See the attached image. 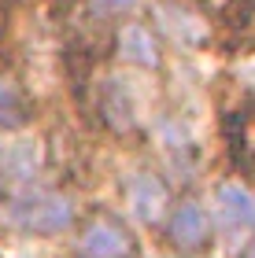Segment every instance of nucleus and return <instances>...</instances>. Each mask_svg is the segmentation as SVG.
Masks as SVG:
<instances>
[{"instance_id":"f257e3e1","label":"nucleus","mask_w":255,"mask_h":258,"mask_svg":"<svg viewBox=\"0 0 255 258\" xmlns=\"http://www.w3.org/2000/svg\"><path fill=\"white\" fill-rule=\"evenodd\" d=\"M11 218L26 232H60L71 225L74 207L67 196H30L11 207Z\"/></svg>"},{"instance_id":"f03ea898","label":"nucleus","mask_w":255,"mask_h":258,"mask_svg":"<svg viewBox=\"0 0 255 258\" xmlns=\"http://www.w3.org/2000/svg\"><path fill=\"white\" fill-rule=\"evenodd\" d=\"M82 258H126L133 251L130 236L115 225V221H89L85 232H82V243H78Z\"/></svg>"},{"instance_id":"7ed1b4c3","label":"nucleus","mask_w":255,"mask_h":258,"mask_svg":"<svg viewBox=\"0 0 255 258\" xmlns=\"http://www.w3.org/2000/svg\"><path fill=\"white\" fill-rule=\"evenodd\" d=\"M130 210L144 225H156L167 210V184L156 173H137L130 181Z\"/></svg>"},{"instance_id":"20e7f679","label":"nucleus","mask_w":255,"mask_h":258,"mask_svg":"<svg viewBox=\"0 0 255 258\" xmlns=\"http://www.w3.org/2000/svg\"><path fill=\"white\" fill-rule=\"evenodd\" d=\"M215 203H218V218L229 229H251L255 225V192L244 188V184H237V181L222 184Z\"/></svg>"},{"instance_id":"39448f33","label":"nucleus","mask_w":255,"mask_h":258,"mask_svg":"<svg viewBox=\"0 0 255 258\" xmlns=\"http://www.w3.org/2000/svg\"><path fill=\"white\" fill-rule=\"evenodd\" d=\"M119 55L126 63H137V67H159V44L152 37V30L141 26V22L122 26L119 30Z\"/></svg>"},{"instance_id":"423d86ee","label":"nucleus","mask_w":255,"mask_h":258,"mask_svg":"<svg viewBox=\"0 0 255 258\" xmlns=\"http://www.w3.org/2000/svg\"><path fill=\"white\" fill-rule=\"evenodd\" d=\"M170 240L178 247H200L207 240V214L200 203H181L170 218Z\"/></svg>"},{"instance_id":"0eeeda50","label":"nucleus","mask_w":255,"mask_h":258,"mask_svg":"<svg viewBox=\"0 0 255 258\" xmlns=\"http://www.w3.org/2000/svg\"><path fill=\"white\" fill-rule=\"evenodd\" d=\"M30 122V103L22 96V89L15 81L0 78V125L4 129H19Z\"/></svg>"},{"instance_id":"6e6552de","label":"nucleus","mask_w":255,"mask_h":258,"mask_svg":"<svg viewBox=\"0 0 255 258\" xmlns=\"http://www.w3.org/2000/svg\"><path fill=\"white\" fill-rule=\"evenodd\" d=\"M141 0H92V11L96 15H122V11L137 8Z\"/></svg>"},{"instance_id":"1a4fd4ad","label":"nucleus","mask_w":255,"mask_h":258,"mask_svg":"<svg viewBox=\"0 0 255 258\" xmlns=\"http://www.w3.org/2000/svg\"><path fill=\"white\" fill-rule=\"evenodd\" d=\"M244 258H255V240H251V247L244 251Z\"/></svg>"}]
</instances>
